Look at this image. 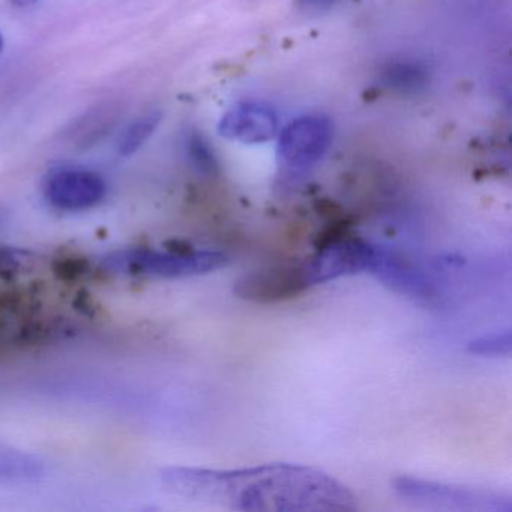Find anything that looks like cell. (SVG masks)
Segmentation results:
<instances>
[{"label":"cell","mask_w":512,"mask_h":512,"mask_svg":"<svg viewBox=\"0 0 512 512\" xmlns=\"http://www.w3.org/2000/svg\"><path fill=\"white\" fill-rule=\"evenodd\" d=\"M187 155L197 172L208 176H215L220 172V166H218L217 157H215L211 145L197 131H193L188 136Z\"/></svg>","instance_id":"12"},{"label":"cell","mask_w":512,"mask_h":512,"mask_svg":"<svg viewBox=\"0 0 512 512\" xmlns=\"http://www.w3.org/2000/svg\"><path fill=\"white\" fill-rule=\"evenodd\" d=\"M511 329L497 332V334L484 335L476 338L469 344V352L472 355L490 356V358H499V356L511 355Z\"/></svg>","instance_id":"13"},{"label":"cell","mask_w":512,"mask_h":512,"mask_svg":"<svg viewBox=\"0 0 512 512\" xmlns=\"http://www.w3.org/2000/svg\"><path fill=\"white\" fill-rule=\"evenodd\" d=\"M332 140L334 125L326 116H302L281 131L278 160L290 172H305L328 154Z\"/></svg>","instance_id":"4"},{"label":"cell","mask_w":512,"mask_h":512,"mask_svg":"<svg viewBox=\"0 0 512 512\" xmlns=\"http://www.w3.org/2000/svg\"><path fill=\"white\" fill-rule=\"evenodd\" d=\"M376 254V245L347 238L328 242L319 253L304 263L310 286L328 283L347 275L368 272Z\"/></svg>","instance_id":"6"},{"label":"cell","mask_w":512,"mask_h":512,"mask_svg":"<svg viewBox=\"0 0 512 512\" xmlns=\"http://www.w3.org/2000/svg\"><path fill=\"white\" fill-rule=\"evenodd\" d=\"M43 190L53 208L77 212L97 206L106 197L107 185L91 170L64 167L47 175Z\"/></svg>","instance_id":"7"},{"label":"cell","mask_w":512,"mask_h":512,"mask_svg":"<svg viewBox=\"0 0 512 512\" xmlns=\"http://www.w3.org/2000/svg\"><path fill=\"white\" fill-rule=\"evenodd\" d=\"M22 253L10 247H0V274L16 271L19 268Z\"/></svg>","instance_id":"15"},{"label":"cell","mask_w":512,"mask_h":512,"mask_svg":"<svg viewBox=\"0 0 512 512\" xmlns=\"http://www.w3.org/2000/svg\"><path fill=\"white\" fill-rule=\"evenodd\" d=\"M368 272L380 283L407 298L427 304L436 298V287L428 280L424 271L404 254L391 248L376 245V254Z\"/></svg>","instance_id":"8"},{"label":"cell","mask_w":512,"mask_h":512,"mask_svg":"<svg viewBox=\"0 0 512 512\" xmlns=\"http://www.w3.org/2000/svg\"><path fill=\"white\" fill-rule=\"evenodd\" d=\"M394 490L398 496L415 505L446 511L511 512V497L488 490L458 487L442 482L424 481V479H395Z\"/></svg>","instance_id":"3"},{"label":"cell","mask_w":512,"mask_h":512,"mask_svg":"<svg viewBox=\"0 0 512 512\" xmlns=\"http://www.w3.org/2000/svg\"><path fill=\"white\" fill-rule=\"evenodd\" d=\"M430 71L421 62L391 61L379 71L382 88L401 95H415L430 85Z\"/></svg>","instance_id":"10"},{"label":"cell","mask_w":512,"mask_h":512,"mask_svg":"<svg viewBox=\"0 0 512 512\" xmlns=\"http://www.w3.org/2000/svg\"><path fill=\"white\" fill-rule=\"evenodd\" d=\"M4 50V38H2V34H0V53Z\"/></svg>","instance_id":"18"},{"label":"cell","mask_w":512,"mask_h":512,"mask_svg":"<svg viewBox=\"0 0 512 512\" xmlns=\"http://www.w3.org/2000/svg\"><path fill=\"white\" fill-rule=\"evenodd\" d=\"M229 257L220 251H157L130 248L113 251L101 259V268L112 274L149 275L160 278L196 277L224 268Z\"/></svg>","instance_id":"2"},{"label":"cell","mask_w":512,"mask_h":512,"mask_svg":"<svg viewBox=\"0 0 512 512\" xmlns=\"http://www.w3.org/2000/svg\"><path fill=\"white\" fill-rule=\"evenodd\" d=\"M10 2L14 5V7L26 8L37 4L38 0H10Z\"/></svg>","instance_id":"17"},{"label":"cell","mask_w":512,"mask_h":512,"mask_svg":"<svg viewBox=\"0 0 512 512\" xmlns=\"http://www.w3.org/2000/svg\"><path fill=\"white\" fill-rule=\"evenodd\" d=\"M167 490L241 511H353L356 497L331 476L295 464L221 470L172 467L163 470Z\"/></svg>","instance_id":"1"},{"label":"cell","mask_w":512,"mask_h":512,"mask_svg":"<svg viewBox=\"0 0 512 512\" xmlns=\"http://www.w3.org/2000/svg\"><path fill=\"white\" fill-rule=\"evenodd\" d=\"M337 0H296V4L305 10H323L334 5Z\"/></svg>","instance_id":"16"},{"label":"cell","mask_w":512,"mask_h":512,"mask_svg":"<svg viewBox=\"0 0 512 512\" xmlns=\"http://www.w3.org/2000/svg\"><path fill=\"white\" fill-rule=\"evenodd\" d=\"M161 118H163L161 112H151L131 124L119 140V154L130 157L134 152L139 151L143 143L151 139L152 134L160 125Z\"/></svg>","instance_id":"11"},{"label":"cell","mask_w":512,"mask_h":512,"mask_svg":"<svg viewBox=\"0 0 512 512\" xmlns=\"http://www.w3.org/2000/svg\"><path fill=\"white\" fill-rule=\"evenodd\" d=\"M218 133L244 145H260L277 136L278 115L271 104L245 101L223 116Z\"/></svg>","instance_id":"9"},{"label":"cell","mask_w":512,"mask_h":512,"mask_svg":"<svg viewBox=\"0 0 512 512\" xmlns=\"http://www.w3.org/2000/svg\"><path fill=\"white\" fill-rule=\"evenodd\" d=\"M307 272L302 265H271L248 272L235 283V295L256 304H275L301 295L308 289Z\"/></svg>","instance_id":"5"},{"label":"cell","mask_w":512,"mask_h":512,"mask_svg":"<svg viewBox=\"0 0 512 512\" xmlns=\"http://www.w3.org/2000/svg\"><path fill=\"white\" fill-rule=\"evenodd\" d=\"M86 266L82 260L79 259H64L59 260L58 266H56V274L65 280H76L79 275L85 272Z\"/></svg>","instance_id":"14"}]
</instances>
